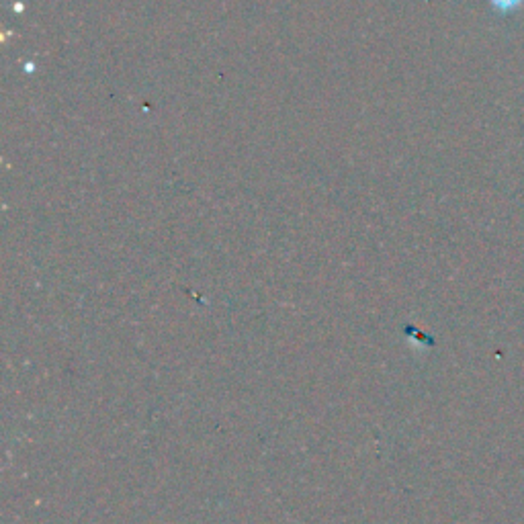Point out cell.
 I'll list each match as a JSON object with an SVG mask.
<instances>
[{"mask_svg": "<svg viewBox=\"0 0 524 524\" xmlns=\"http://www.w3.org/2000/svg\"><path fill=\"white\" fill-rule=\"evenodd\" d=\"M524 0H490V5L498 11V13H510L514 9H518Z\"/></svg>", "mask_w": 524, "mask_h": 524, "instance_id": "1", "label": "cell"}]
</instances>
